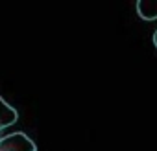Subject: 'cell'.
<instances>
[{
	"label": "cell",
	"instance_id": "6da1fadb",
	"mask_svg": "<svg viewBox=\"0 0 157 151\" xmlns=\"http://www.w3.org/2000/svg\"><path fill=\"white\" fill-rule=\"evenodd\" d=\"M0 151H37V147L28 134L17 131L0 140Z\"/></svg>",
	"mask_w": 157,
	"mask_h": 151
},
{
	"label": "cell",
	"instance_id": "7a4b0ae2",
	"mask_svg": "<svg viewBox=\"0 0 157 151\" xmlns=\"http://www.w3.org/2000/svg\"><path fill=\"white\" fill-rule=\"evenodd\" d=\"M17 118H19L17 111L10 103H6L2 98H0V133L6 131V127H10L11 123H15Z\"/></svg>",
	"mask_w": 157,
	"mask_h": 151
},
{
	"label": "cell",
	"instance_id": "3957f363",
	"mask_svg": "<svg viewBox=\"0 0 157 151\" xmlns=\"http://www.w3.org/2000/svg\"><path fill=\"white\" fill-rule=\"evenodd\" d=\"M137 13L144 20H155L157 19V0H139Z\"/></svg>",
	"mask_w": 157,
	"mask_h": 151
},
{
	"label": "cell",
	"instance_id": "277c9868",
	"mask_svg": "<svg viewBox=\"0 0 157 151\" xmlns=\"http://www.w3.org/2000/svg\"><path fill=\"white\" fill-rule=\"evenodd\" d=\"M153 44H155V48H157V31L153 33Z\"/></svg>",
	"mask_w": 157,
	"mask_h": 151
}]
</instances>
